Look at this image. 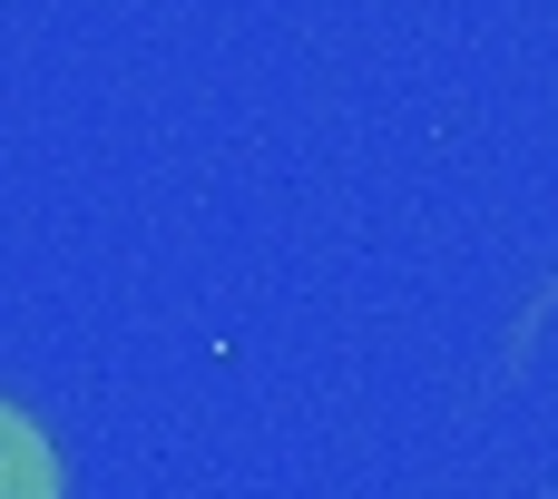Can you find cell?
Instances as JSON below:
<instances>
[{"label": "cell", "instance_id": "cell-1", "mask_svg": "<svg viewBox=\"0 0 558 499\" xmlns=\"http://www.w3.org/2000/svg\"><path fill=\"white\" fill-rule=\"evenodd\" d=\"M0 499H59V451L20 402H0Z\"/></svg>", "mask_w": 558, "mask_h": 499}]
</instances>
